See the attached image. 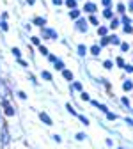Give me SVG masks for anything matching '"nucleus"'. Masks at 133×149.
<instances>
[{
    "mask_svg": "<svg viewBox=\"0 0 133 149\" xmlns=\"http://www.w3.org/2000/svg\"><path fill=\"white\" fill-rule=\"evenodd\" d=\"M41 119H43V121H45L46 124H50V123H52V121H50V117H48L46 114H41Z\"/></svg>",
    "mask_w": 133,
    "mask_h": 149,
    "instance_id": "nucleus-1",
    "label": "nucleus"
}]
</instances>
